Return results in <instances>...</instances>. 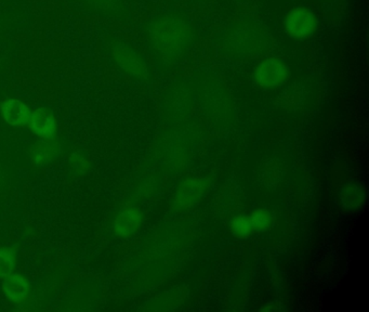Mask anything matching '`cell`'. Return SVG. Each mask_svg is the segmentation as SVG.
<instances>
[{"label":"cell","mask_w":369,"mask_h":312,"mask_svg":"<svg viewBox=\"0 0 369 312\" xmlns=\"http://www.w3.org/2000/svg\"><path fill=\"white\" fill-rule=\"evenodd\" d=\"M195 30L187 19L176 13L160 15L147 28V40L153 51L166 60H178L189 53Z\"/></svg>","instance_id":"obj_1"},{"label":"cell","mask_w":369,"mask_h":312,"mask_svg":"<svg viewBox=\"0 0 369 312\" xmlns=\"http://www.w3.org/2000/svg\"><path fill=\"white\" fill-rule=\"evenodd\" d=\"M265 30L256 23H244L235 26L227 34V42L229 51L237 55H256L267 44Z\"/></svg>","instance_id":"obj_2"},{"label":"cell","mask_w":369,"mask_h":312,"mask_svg":"<svg viewBox=\"0 0 369 312\" xmlns=\"http://www.w3.org/2000/svg\"><path fill=\"white\" fill-rule=\"evenodd\" d=\"M290 70L286 63L276 57H267L256 66L254 80L259 87L274 89L286 83Z\"/></svg>","instance_id":"obj_3"},{"label":"cell","mask_w":369,"mask_h":312,"mask_svg":"<svg viewBox=\"0 0 369 312\" xmlns=\"http://www.w3.org/2000/svg\"><path fill=\"white\" fill-rule=\"evenodd\" d=\"M287 35L297 40H305L314 34L317 19L312 11L305 7L294 8L287 13L284 21Z\"/></svg>","instance_id":"obj_4"},{"label":"cell","mask_w":369,"mask_h":312,"mask_svg":"<svg viewBox=\"0 0 369 312\" xmlns=\"http://www.w3.org/2000/svg\"><path fill=\"white\" fill-rule=\"evenodd\" d=\"M208 190V183L202 178H191L181 183L176 194L175 201L178 206L191 208L200 202Z\"/></svg>","instance_id":"obj_5"},{"label":"cell","mask_w":369,"mask_h":312,"mask_svg":"<svg viewBox=\"0 0 369 312\" xmlns=\"http://www.w3.org/2000/svg\"><path fill=\"white\" fill-rule=\"evenodd\" d=\"M116 62L120 64V68L131 75L144 76L146 73V65H145L143 57L137 51H133L129 46H118L114 51Z\"/></svg>","instance_id":"obj_6"},{"label":"cell","mask_w":369,"mask_h":312,"mask_svg":"<svg viewBox=\"0 0 369 312\" xmlns=\"http://www.w3.org/2000/svg\"><path fill=\"white\" fill-rule=\"evenodd\" d=\"M30 125L32 133L43 139H53L57 134V120L46 109H38L32 113Z\"/></svg>","instance_id":"obj_7"},{"label":"cell","mask_w":369,"mask_h":312,"mask_svg":"<svg viewBox=\"0 0 369 312\" xmlns=\"http://www.w3.org/2000/svg\"><path fill=\"white\" fill-rule=\"evenodd\" d=\"M1 113L6 122L11 126H23L30 124V112L28 105L17 100V99H9L1 104Z\"/></svg>","instance_id":"obj_8"},{"label":"cell","mask_w":369,"mask_h":312,"mask_svg":"<svg viewBox=\"0 0 369 312\" xmlns=\"http://www.w3.org/2000/svg\"><path fill=\"white\" fill-rule=\"evenodd\" d=\"M142 223V215L135 208H126L120 212L115 220V232L120 237H126L137 232Z\"/></svg>","instance_id":"obj_9"},{"label":"cell","mask_w":369,"mask_h":312,"mask_svg":"<svg viewBox=\"0 0 369 312\" xmlns=\"http://www.w3.org/2000/svg\"><path fill=\"white\" fill-rule=\"evenodd\" d=\"M3 288L8 300L13 302H20L28 297L30 284L26 277L15 273L3 279Z\"/></svg>","instance_id":"obj_10"},{"label":"cell","mask_w":369,"mask_h":312,"mask_svg":"<svg viewBox=\"0 0 369 312\" xmlns=\"http://www.w3.org/2000/svg\"><path fill=\"white\" fill-rule=\"evenodd\" d=\"M340 200L347 210H359L365 202L364 190L357 185H346L340 193Z\"/></svg>","instance_id":"obj_11"},{"label":"cell","mask_w":369,"mask_h":312,"mask_svg":"<svg viewBox=\"0 0 369 312\" xmlns=\"http://www.w3.org/2000/svg\"><path fill=\"white\" fill-rule=\"evenodd\" d=\"M231 231L234 237L238 239H246L252 235L254 227H252L250 218L247 216H236L231 221Z\"/></svg>","instance_id":"obj_12"},{"label":"cell","mask_w":369,"mask_h":312,"mask_svg":"<svg viewBox=\"0 0 369 312\" xmlns=\"http://www.w3.org/2000/svg\"><path fill=\"white\" fill-rule=\"evenodd\" d=\"M252 227L256 231H267L273 223L272 214L267 210H257L249 216Z\"/></svg>","instance_id":"obj_13"},{"label":"cell","mask_w":369,"mask_h":312,"mask_svg":"<svg viewBox=\"0 0 369 312\" xmlns=\"http://www.w3.org/2000/svg\"><path fill=\"white\" fill-rule=\"evenodd\" d=\"M15 267V258L10 250H0V280L5 279L13 273Z\"/></svg>","instance_id":"obj_14"}]
</instances>
